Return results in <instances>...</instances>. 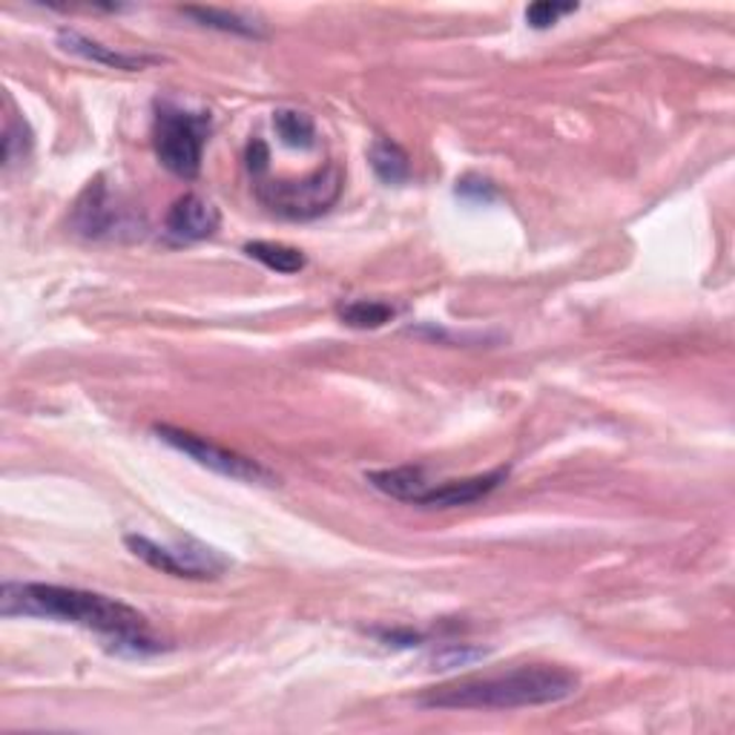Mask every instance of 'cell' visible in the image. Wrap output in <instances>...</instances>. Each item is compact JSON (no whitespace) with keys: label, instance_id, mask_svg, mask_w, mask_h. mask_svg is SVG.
<instances>
[{"label":"cell","instance_id":"6da1fadb","mask_svg":"<svg viewBox=\"0 0 735 735\" xmlns=\"http://www.w3.org/2000/svg\"><path fill=\"white\" fill-rule=\"evenodd\" d=\"M0 615L3 617H46L60 624H75L98 632L112 653L156 655L167 646L149 635L147 615L110 594L87 592L55 583H12L0 589Z\"/></svg>","mask_w":735,"mask_h":735},{"label":"cell","instance_id":"7a4b0ae2","mask_svg":"<svg viewBox=\"0 0 735 735\" xmlns=\"http://www.w3.org/2000/svg\"><path fill=\"white\" fill-rule=\"evenodd\" d=\"M580 678L555 664H528L498 676H468L428 687L416 699L423 710H521L572 699Z\"/></svg>","mask_w":735,"mask_h":735},{"label":"cell","instance_id":"3957f363","mask_svg":"<svg viewBox=\"0 0 735 735\" xmlns=\"http://www.w3.org/2000/svg\"><path fill=\"white\" fill-rule=\"evenodd\" d=\"M342 170L325 164L302 179H270L256 185V199L290 222H311L334 208L342 196Z\"/></svg>","mask_w":735,"mask_h":735},{"label":"cell","instance_id":"277c9868","mask_svg":"<svg viewBox=\"0 0 735 735\" xmlns=\"http://www.w3.org/2000/svg\"><path fill=\"white\" fill-rule=\"evenodd\" d=\"M210 135L208 112H187L170 101L156 104L153 147L158 162L179 179H196L201 170V153Z\"/></svg>","mask_w":735,"mask_h":735},{"label":"cell","instance_id":"5b68a950","mask_svg":"<svg viewBox=\"0 0 735 735\" xmlns=\"http://www.w3.org/2000/svg\"><path fill=\"white\" fill-rule=\"evenodd\" d=\"M153 434H156L162 443H167L170 448H176V452L187 454V457L199 463V466L215 471V475L231 477V480H238V483L276 486V475L270 468L250 460L245 454L231 452V448L224 446H215L213 439L199 437L193 431L176 428V425H153Z\"/></svg>","mask_w":735,"mask_h":735},{"label":"cell","instance_id":"8992f818","mask_svg":"<svg viewBox=\"0 0 735 735\" xmlns=\"http://www.w3.org/2000/svg\"><path fill=\"white\" fill-rule=\"evenodd\" d=\"M126 549L133 552L138 560L158 569L164 575L185 580H213L222 572H227V557H222L215 549L204 546L199 541H179L172 546L149 541L144 535H126Z\"/></svg>","mask_w":735,"mask_h":735},{"label":"cell","instance_id":"52a82bcc","mask_svg":"<svg viewBox=\"0 0 735 735\" xmlns=\"http://www.w3.org/2000/svg\"><path fill=\"white\" fill-rule=\"evenodd\" d=\"M73 227L87 238H133L142 236L144 219L115 196L101 179L90 181L75 201Z\"/></svg>","mask_w":735,"mask_h":735},{"label":"cell","instance_id":"ba28073f","mask_svg":"<svg viewBox=\"0 0 735 735\" xmlns=\"http://www.w3.org/2000/svg\"><path fill=\"white\" fill-rule=\"evenodd\" d=\"M509 477V468H494L489 475L466 477V480H443V483H431L425 480L423 489L416 491L411 505H428V509H457V505H471L477 500L489 498L491 491L500 489Z\"/></svg>","mask_w":735,"mask_h":735},{"label":"cell","instance_id":"9c48e42d","mask_svg":"<svg viewBox=\"0 0 735 735\" xmlns=\"http://www.w3.org/2000/svg\"><path fill=\"white\" fill-rule=\"evenodd\" d=\"M219 222H222V215H219L213 201L187 193L170 208L164 231L172 242H201V238H210L219 231Z\"/></svg>","mask_w":735,"mask_h":735},{"label":"cell","instance_id":"30bf717a","mask_svg":"<svg viewBox=\"0 0 735 735\" xmlns=\"http://www.w3.org/2000/svg\"><path fill=\"white\" fill-rule=\"evenodd\" d=\"M58 46L64 53H73L78 58H87L92 64H101V67L121 69V73H142V69L153 67V64H162V58L156 55H138V53H119L112 46L101 44V41H92V37L81 35L78 30H60L58 32Z\"/></svg>","mask_w":735,"mask_h":735},{"label":"cell","instance_id":"8fae6325","mask_svg":"<svg viewBox=\"0 0 735 735\" xmlns=\"http://www.w3.org/2000/svg\"><path fill=\"white\" fill-rule=\"evenodd\" d=\"M368 162H371L377 179L386 185H405L411 179V158L397 142L377 138L368 149Z\"/></svg>","mask_w":735,"mask_h":735},{"label":"cell","instance_id":"7c38bea8","mask_svg":"<svg viewBox=\"0 0 735 735\" xmlns=\"http://www.w3.org/2000/svg\"><path fill=\"white\" fill-rule=\"evenodd\" d=\"M187 18H193L199 26H208V30L219 32H231V35L242 37H261L265 32L259 30V23H253L250 18L238 15V12H227V9H201V7H187L181 9Z\"/></svg>","mask_w":735,"mask_h":735},{"label":"cell","instance_id":"4fadbf2b","mask_svg":"<svg viewBox=\"0 0 735 735\" xmlns=\"http://www.w3.org/2000/svg\"><path fill=\"white\" fill-rule=\"evenodd\" d=\"M245 253L250 259L261 261L268 270H276V274H299L308 265L305 253L297 250V247L279 245V242H247Z\"/></svg>","mask_w":735,"mask_h":735},{"label":"cell","instance_id":"5bb4252c","mask_svg":"<svg viewBox=\"0 0 735 735\" xmlns=\"http://www.w3.org/2000/svg\"><path fill=\"white\" fill-rule=\"evenodd\" d=\"M336 313L345 325L357 327V331H374L397 316L394 308L388 302H377V299H350V302H342Z\"/></svg>","mask_w":735,"mask_h":735},{"label":"cell","instance_id":"9a60e30c","mask_svg":"<svg viewBox=\"0 0 735 735\" xmlns=\"http://www.w3.org/2000/svg\"><path fill=\"white\" fill-rule=\"evenodd\" d=\"M276 135L282 138L285 147L311 149L316 147V124L308 112L299 110H276L274 112Z\"/></svg>","mask_w":735,"mask_h":735},{"label":"cell","instance_id":"2e32d148","mask_svg":"<svg viewBox=\"0 0 735 735\" xmlns=\"http://www.w3.org/2000/svg\"><path fill=\"white\" fill-rule=\"evenodd\" d=\"M32 147V133L30 126L21 124V121H9L7 133H3V164H15L18 158H23Z\"/></svg>","mask_w":735,"mask_h":735},{"label":"cell","instance_id":"e0dca14e","mask_svg":"<svg viewBox=\"0 0 735 735\" xmlns=\"http://www.w3.org/2000/svg\"><path fill=\"white\" fill-rule=\"evenodd\" d=\"M572 12H578L575 3H546L543 0V3H535V7L526 9V21L532 30H549L560 18L572 15Z\"/></svg>","mask_w":735,"mask_h":735},{"label":"cell","instance_id":"ac0fdd59","mask_svg":"<svg viewBox=\"0 0 735 735\" xmlns=\"http://www.w3.org/2000/svg\"><path fill=\"white\" fill-rule=\"evenodd\" d=\"M454 193L466 201H475V204H486V201H494L498 190H494L491 181L480 179V176H463V179L457 181V190H454Z\"/></svg>","mask_w":735,"mask_h":735},{"label":"cell","instance_id":"d6986e66","mask_svg":"<svg viewBox=\"0 0 735 735\" xmlns=\"http://www.w3.org/2000/svg\"><path fill=\"white\" fill-rule=\"evenodd\" d=\"M486 655V649H471V646H446L443 653H434V664H439V669H452V667H463V664L480 661Z\"/></svg>","mask_w":735,"mask_h":735},{"label":"cell","instance_id":"ffe728a7","mask_svg":"<svg viewBox=\"0 0 735 735\" xmlns=\"http://www.w3.org/2000/svg\"><path fill=\"white\" fill-rule=\"evenodd\" d=\"M247 167H250L253 176H261V172L268 170V147L259 138L247 147Z\"/></svg>","mask_w":735,"mask_h":735},{"label":"cell","instance_id":"44dd1931","mask_svg":"<svg viewBox=\"0 0 735 735\" xmlns=\"http://www.w3.org/2000/svg\"><path fill=\"white\" fill-rule=\"evenodd\" d=\"M379 641H386L388 646H416L420 641H423V635L420 632H411V630H388V632H377Z\"/></svg>","mask_w":735,"mask_h":735}]
</instances>
